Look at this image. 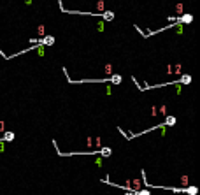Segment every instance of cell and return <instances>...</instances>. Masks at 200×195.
<instances>
[{"label":"cell","mask_w":200,"mask_h":195,"mask_svg":"<svg viewBox=\"0 0 200 195\" xmlns=\"http://www.w3.org/2000/svg\"><path fill=\"white\" fill-rule=\"evenodd\" d=\"M2 141H4V142H11V141H14V132H4Z\"/></svg>","instance_id":"3957f363"},{"label":"cell","mask_w":200,"mask_h":195,"mask_svg":"<svg viewBox=\"0 0 200 195\" xmlns=\"http://www.w3.org/2000/svg\"><path fill=\"white\" fill-rule=\"evenodd\" d=\"M4 130H5V123L0 121V132H4Z\"/></svg>","instance_id":"9a60e30c"},{"label":"cell","mask_w":200,"mask_h":195,"mask_svg":"<svg viewBox=\"0 0 200 195\" xmlns=\"http://www.w3.org/2000/svg\"><path fill=\"white\" fill-rule=\"evenodd\" d=\"M181 184H184V186H188V176H183V178H181Z\"/></svg>","instance_id":"4fadbf2b"},{"label":"cell","mask_w":200,"mask_h":195,"mask_svg":"<svg viewBox=\"0 0 200 195\" xmlns=\"http://www.w3.org/2000/svg\"><path fill=\"white\" fill-rule=\"evenodd\" d=\"M177 21L179 23H191L193 21V16L191 14H183L181 18H177Z\"/></svg>","instance_id":"7a4b0ae2"},{"label":"cell","mask_w":200,"mask_h":195,"mask_svg":"<svg viewBox=\"0 0 200 195\" xmlns=\"http://www.w3.org/2000/svg\"><path fill=\"white\" fill-rule=\"evenodd\" d=\"M97 26H98V30H100V32H104V21H100Z\"/></svg>","instance_id":"2e32d148"},{"label":"cell","mask_w":200,"mask_h":195,"mask_svg":"<svg viewBox=\"0 0 200 195\" xmlns=\"http://www.w3.org/2000/svg\"><path fill=\"white\" fill-rule=\"evenodd\" d=\"M98 153L102 157H111V148H102V149H98Z\"/></svg>","instance_id":"ba28073f"},{"label":"cell","mask_w":200,"mask_h":195,"mask_svg":"<svg viewBox=\"0 0 200 195\" xmlns=\"http://www.w3.org/2000/svg\"><path fill=\"white\" fill-rule=\"evenodd\" d=\"M109 81H112L114 85H119V83H121V76H119V74H114V76L109 77Z\"/></svg>","instance_id":"52a82bcc"},{"label":"cell","mask_w":200,"mask_h":195,"mask_svg":"<svg viewBox=\"0 0 200 195\" xmlns=\"http://www.w3.org/2000/svg\"><path fill=\"white\" fill-rule=\"evenodd\" d=\"M102 18L105 19V21H112V19H114V13L112 11H104L102 13Z\"/></svg>","instance_id":"5b68a950"},{"label":"cell","mask_w":200,"mask_h":195,"mask_svg":"<svg viewBox=\"0 0 200 195\" xmlns=\"http://www.w3.org/2000/svg\"><path fill=\"white\" fill-rule=\"evenodd\" d=\"M93 144L97 146V148H100V146H102V139H100V137H95V139H93Z\"/></svg>","instance_id":"30bf717a"},{"label":"cell","mask_w":200,"mask_h":195,"mask_svg":"<svg viewBox=\"0 0 200 195\" xmlns=\"http://www.w3.org/2000/svg\"><path fill=\"white\" fill-rule=\"evenodd\" d=\"M184 193L186 195H197L198 193V188L197 186H184Z\"/></svg>","instance_id":"277c9868"},{"label":"cell","mask_w":200,"mask_h":195,"mask_svg":"<svg viewBox=\"0 0 200 195\" xmlns=\"http://www.w3.org/2000/svg\"><path fill=\"white\" fill-rule=\"evenodd\" d=\"M158 112H160V114H163V116H167V106H162Z\"/></svg>","instance_id":"7c38bea8"},{"label":"cell","mask_w":200,"mask_h":195,"mask_svg":"<svg viewBox=\"0 0 200 195\" xmlns=\"http://www.w3.org/2000/svg\"><path fill=\"white\" fill-rule=\"evenodd\" d=\"M179 83H184V85H189V83H191V76H183L181 79H179Z\"/></svg>","instance_id":"9c48e42d"},{"label":"cell","mask_w":200,"mask_h":195,"mask_svg":"<svg viewBox=\"0 0 200 195\" xmlns=\"http://www.w3.org/2000/svg\"><path fill=\"white\" fill-rule=\"evenodd\" d=\"M135 195H151L149 190H139V192H135Z\"/></svg>","instance_id":"8fae6325"},{"label":"cell","mask_w":200,"mask_h":195,"mask_svg":"<svg viewBox=\"0 0 200 195\" xmlns=\"http://www.w3.org/2000/svg\"><path fill=\"white\" fill-rule=\"evenodd\" d=\"M93 146V139L91 137H88V148H91Z\"/></svg>","instance_id":"e0dca14e"},{"label":"cell","mask_w":200,"mask_h":195,"mask_svg":"<svg viewBox=\"0 0 200 195\" xmlns=\"http://www.w3.org/2000/svg\"><path fill=\"white\" fill-rule=\"evenodd\" d=\"M40 44H42V46H53V44H55V37H53V35L42 37V39H40Z\"/></svg>","instance_id":"6da1fadb"},{"label":"cell","mask_w":200,"mask_h":195,"mask_svg":"<svg viewBox=\"0 0 200 195\" xmlns=\"http://www.w3.org/2000/svg\"><path fill=\"white\" fill-rule=\"evenodd\" d=\"M163 125H165V127H174V125H176V118H174V116H167V120H165Z\"/></svg>","instance_id":"8992f818"},{"label":"cell","mask_w":200,"mask_h":195,"mask_svg":"<svg viewBox=\"0 0 200 195\" xmlns=\"http://www.w3.org/2000/svg\"><path fill=\"white\" fill-rule=\"evenodd\" d=\"M97 7H98V11H102V13H104V2H102V0L97 4Z\"/></svg>","instance_id":"5bb4252c"}]
</instances>
